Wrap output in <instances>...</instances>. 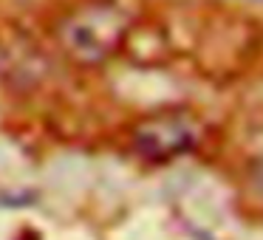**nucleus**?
<instances>
[{
  "instance_id": "obj_1",
  "label": "nucleus",
  "mask_w": 263,
  "mask_h": 240,
  "mask_svg": "<svg viewBox=\"0 0 263 240\" xmlns=\"http://www.w3.org/2000/svg\"><path fill=\"white\" fill-rule=\"evenodd\" d=\"M198 138V127L187 116H156L144 122L142 130L136 133V150L150 161H167L187 153Z\"/></svg>"
}]
</instances>
